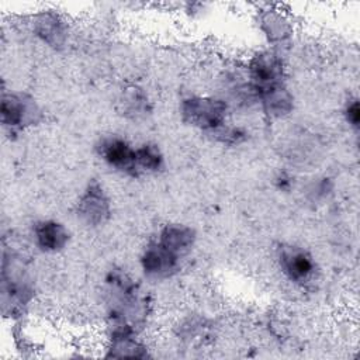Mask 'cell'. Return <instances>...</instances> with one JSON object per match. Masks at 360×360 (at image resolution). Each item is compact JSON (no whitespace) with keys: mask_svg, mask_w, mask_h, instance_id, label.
Returning <instances> with one entry per match:
<instances>
[{"mask_svg":"<svg viewBox=\"0 0 360 360\" xmlns=\"http://www.w3.org/2000/svg\"><path fill=\"white\" fill-rule=\"evenodd\" d=\"M256 103L262 112L270 120H280L290 115L294 110V96L287 83L260 91L256 96Z\"/></svg>","mask_w":360,"mask_h":360,"instance_id":"5bb4252c","label":"cell"},{"mask_svg":"<svg viewBox=\"0 0 360 360\" xmlns=\"http://www.w3.org/2000/svg\"><path fill=\"white\" fill-rule=\"evenodd\" d=\"M111 332L107 340V356L115 359L148 357V347L138 339L136 329L129 325H110Z\"/></svg>","mask_w":360,"mask_h":360,"instance_id":"4fadbf2b","label":"cell"},{"mask_svg":"<svg viewBox=\"0 0 360 360\" xmlns=\"http://www.w3.org/2000/svg\"><path fill=\"white\" fill-rule=\"evenodd\" d=\"M274 187L280 191V193H288L294 188V177L285 172V170H280L274 179H273Z\"/></svg>","mask_w":360,"mask_h":360,"instance_id":"44dd1931","label":"cell"},{"mask_svg":"<svg viewBox=\"0 0 360 360\" xmlns=\"http://www.w3.org/2000/svg\"><path fill=\"white\" fill-rule=\"evenodd\" d=\"M110 325H135L145 314V301L138 284L122 270H111L105 277Z\"/></svg>","mask_w":360,"mask_h":360,"instance_id":"6da1fadb","label":"cell"},{"mask_svg":"<svg viewBox=\"0 0 360 360\" xmlns=\"http://www.w3.org/2000/svg\"><path fill=\"white\" fill-rule=\"evenodd\" d=\"M31 31L42 44L52 49L63 48L69 37L66 21L52 10L37 13L31 20Z\"/></svg>","mask_w":360,"mask_h":360,"instance_id":"7c38bea8","label":"cell"},{"mask_svg":"<svg viewBox=\"0 0 360 360\" xmlns=\"http://www.w3.org/2000/svg\"><path fill=\"white\" fill-rule=\"evenodd\" d=\"M342 115L349 128H352L353 131H357L360 128V104L357 97H349L345 101Z\"/></svg>","mask_w":360,"mask_h":360,"instance_id":"ffe728a7","label":"cell"},{"mask_svg":"<svg viewBox=\"0 0 360 360\" xmlns=\"http://www.w3.org/2000/svg\"><path fill=\"white\" fill-rule=\"evenodd\" d=\"M96 152L100 160L111 170L124 176L139 177L135 159V145L125 136L117 134L101 136L96 143Z\"/></svg>","mask_w":360,"mask_h":360,"instance_id":"52a82bcc","label":"cell"},{"mask_svg":"<svg viewBox=\"0 0 360 360\" xmlns=\"http://www.w3.org/2000/svg\"><path fill=\"white\" fill-rule=\"evenodd\" d=\"M34 246L44 253H59L69 246L70 231L58 219H39L31 226Z\"/></svg>","mask_w":360,"mask_h":360,"instance_id":"8fae6325","label":"cell"},{"mask_svg":"<svg viewBox=\"0 0 360 360\" xmlns=\"http://www.w3.org/2000/svg\"><path fill=\"white\" fill-rule=\"evenodd\" d=\"M183 257L170 252L156 239L150 240L139 255L142 274L153 281H163L173 277L181 267Z\"/></svg>","mask_w":360,"mask_h":360,"instance_id":"9c48e42d","label":"cell"},{"mask_svg":"<svg viewBox=\"0 0 360 360\" xmlns=\"http://www.w3.org/2000/svg\"><path fill=\"white\" fill-rule=\"evenodd\" d=\"M245 75L255 97L267 89L285 84V62L278 49L267 48L255 52L245 68Z\"/></svg>","mask_w":360,"mask_h":360,"instance_id":"5b68a950","label":"cell"},{"mask_svg":"<svg viewBox=\"0 0 360 360\" xmlns=\"http://www.w3.org/2000/svg\"><path fill=\"white\" fill-rule=\"evenodd\" d=\"M120 105L122 114L132 121L143 120L152 112V104L148 94L138 86H129L122 90Z\"/></svg>","mask_w":360,"mask_h":360,"instance_id":"2e32d148","label":"cell"},{"mask_svg":"<svg viewBox=\"0 0 360 360\" xmlns=\"http://www.w3.org/2000/svg\"><path fill=\"white\" fill-rule=\"evenodd\" d=\"M44 111L30 93L21 90H3L0 103V121L3 129L10 135L39 124Z\"/></svg>","mask_w":360,"mask_h":360,"instance_id":"3957f363","label":"cell"},{"mask_svg":"<svg viewBox=\"0 0 360 360\" xmlns=\"http://www.w3.org/2000/svg\"><path fill=\"white\" fill-rule=\"evenodd\" d=\"M76 215L80 222L96 228L104 225L111 217V200L103 184L91 179L76 202Z\"/></svg>","mask_w":360,"mask_h":360,"instance_id":"ba28073f","label":"cell"},{"mask_svg":"<svg viewBox=\"0 0 360 360\" xmlns=\"http://www.w3.org/2000/svg\"><path fill=\"white\" fill-rule=\"evenodd\" d=\"M215 142L225 145V146H239L243 142L248 141L249 132L236 124H232L231 121L222 125L219 129H217L214 134L210 135Z\"/></svg>","mask_w":360,"mask_h":360,"instance_id":"ac0fdd59","label":"cell"},{"mask_svg":"<svg viewBox=\"0 0 360 360\" xmlns=\"http://www.w3.org/2000/svg\"><path fill=\"white\" fill-rule=\"evenodd\" d=\"M256 24L262 35L269 42L270 48L281 49V46L287 45L294 35V24L290 15L277 8L267 7L257 11Z\"/></svg>","mask_w":360,"mask_h":360,"instance_id":"30bf717a","label":"cell"},{"mask_svg":"<svg viewBox=\"0 0 360 360\" xmlns=\"http://www.w3.org/2000/svg\"><path fill=\"white\" fill-rule=\"evenodd\" d=\"M135 159L139 176L155 174L165 167V153L155 142H142L135 145Z\"/></svg>","mask_w":360,"mask_h":360,"instance_id":"e0dca14e","label":"cell"},{"mask_svg":"<svg viewBox=\"0 0 360 360\" xmlns=\"http://www.w3.org/2000/svg\"><path fill=\"white\" fill-rule=\"evenodd\" d=\"M34 288L31 278L27 273L24 262L15 253H3V271H1V298L4 311L8 308L10 315L22 311L24 307L32 300Z\"/></svg>","mask_w":360,"mask_h":360,"instance_id":"277c9868","label":"cell"},{"mask_svg":"<svg viewBox=\"0 0 360 360\" xmlns=\"http://www.w3.org/2000/svg\"><path fill=\"white\" fill-rule=\"evenodd\" d=\"M276 262L281 274L292 284L304 287L315 278L316 262L312 253L295 243H283L277 248Z\"/></svg>","mask_w":360,"mask_h":360,"instance_id":"8992f818","label":"cell"},{"mask_svg":"<svg viewBox=\"0 0 360 360\" xmlns=\"http://www.w3.org/2000/svg\"><path fill=\"white\" fill-rule=\"evenodd\" d=\"M333 190H335V184H333L332 179H329L326 176H321V177L312 179L307 184L305 197L309 202L322 204L329 200V197L333 194Z\"/></svg>","mask_w":360,"mask_h":360,"instance_id":"d6986e66","label":"cell"},{"mask_svg":"<svg viewBox=\"0 0 360 360\" xmlns=\"http://www.w3.org/2000/svg\"><path fill=\"white\" fill-rule=\"evenodd\" d=\"M229 111L231 105L218 96L191 94L184 97L179 105L181 121L207 135L229 122Z\"/></svg>","mask_w":360,"mask_h":360,"instance_id":"7a4b0ae2","label":"cell"},{"mask_svg":"<svg viewBox=\"0 0 360 360\" xmlns=\"http://www.w3.org/2000/svg\"><path fill=\"white\" fill-rule=\"evenodd\" d=\"M155 239L177 256L186 257L195 245L197 233L186 224L170 222L160 228Z\"/></svg>","mask_w":360,"mask_h":360,"instance_id":"9a60e30c","label":"cell"}]
</instances>
